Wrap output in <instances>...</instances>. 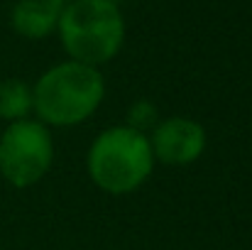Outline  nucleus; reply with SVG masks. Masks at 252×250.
<instances>
[{
    "label": "nucleus",
    "instance_id": "1",
    "mask_svg": "<svg viewBox=\"0 0 252 250\" xmlns=\"http://www.w3.org/2000/svg\"><path fill=\"white\" fill-rule=\"evenodd\" d=\"M103 74L71 59L47 69L32 88L34 115L47 128H71L88 120L103 103Z\"/></svg>",
    "mask_w": 252,
    "mask_h": 250
},
{
    "label": "nucleus",
    "instance_id": "2",
    "mask_svg": "<svg viewBox=\"0 0 252 250\" xmlns=\"http://www.w3.org/2000/svg\"><path fill=\"white\" fill-rule=\"evenodd\" d=\"M57 32L71 62L98 69L118 57L125 42V20L110 0H69L62 7Z\"/></svg>",
    "mask_w": 252,
    "mask_h": 250
},
{
    "label": "nucleus",
    "instance_id": "3",
    "mask_svg": "<svg viewBox=\"0 0 252 250\" xmlns=\"http://www.w3.org/2000/svg\"><path fill=\"white\" fill-rule=\"evenodd\" d=\"M86 169L91 181L113 196L137 191L155 169V155L147 135L115 125L103 130L88 147Z\"/></svg>",
    "mask_w": 252,
    "mask_h": 250
},
{
    "label": "nucleus",
    "instance_id": "4",
    "mask_svg": "<svg viewBox=\"0 0 252 250\" xmlns=\"http://www.w3.org/2000/svg\"><path fill=\"white\" fill-rule=\"evenodd\" d=\"M54 162V143L49 128L39 120L10 123L0 135V174L15 189L34 186Z\"/></svg>",
    "mask_w": 252,
    "mask_h": 250
},
{
    "label": "nucleus",
    "instance_id": "5",
    "mask_svg": "<svg viewBox=\"0 0 252 250\" xmlns=\"http://www.w3.org/2000/svg\"><path fill=\"white\" fill-rule=\"evenodd\" d=\"M155 162L171 167H184L196 162L203 152H206V128L191 118H181V115H171L159 120L152 133L147 135Z\"/></svg>",
    "mask_w": 252,
    "mask_h": 250
},
{
    "label": "nucleus",
    "instance_id": "6",
    "mask_svg": "<svg viewBox=\"0 0 252 250\" xmlns=\"http://www.w3.org/2000/svg\"><path fill=\"white\" fill-rule=\"evenodd\" d=\"M62 7L54 0H20L10 12V25L25 39H44L57 30Z\"/></svg>",
    "mask_w": 252,
    "mask_h": 250
},
{
    "label": "nucleus",
    "instance_id": "7",
    "mask_svg": "<svg viewBox=\"0 0 252 250\" xmlns=\"http://www.w3.org/2000/svg\"><path fill=\"white\" fill-rule=\"evenodd\" d=\"M32 110H34L32 86H27L22 79L0 81V120H7V125L17 120H27Z\"/></svg>",
    "mask_w": 252,
    "mask_h": 250
},
{
    "label": "nucleus",
    "instance_id": "8",
    "mask_svg": "<svg viewBox=\"0 0 252 250\" xmlns=\"http://www.w3.org/2000/svg\"><path fill=\"white\" fill-rule=\"evenodd\" d=\"M159 123V115H157V106H152L150 101H137L130 106L127 110V128L142 133V135H150L152 128Z\"/></svg>",
    "mask_w": 252,
    "mask_h": 250
},
{
    "label": "nucleus",
    "instance_id": "9",
    "mask_svg": "<svg viewBox=\"0 0 252 250\" xmlns=\"http://www.w3.org/2000/svg\"><path fill=\"white\" fill-rule=\"evenodd\" d=\"M54 2H62V5H64V2H69V0H54Z\"/></svg>",
    "mask_w": 252,
    "mask_h": 250
},
{
    "label": "nucleus",
    "instance_id": "10",
    "mask_svg": "<svg viewBox=\"0 0 252 250\" xmlns=\"http://www.w3.org/2000/svg\"><path fill=\"white\" fill-rule=\"evenodd\" d=\"M110 2H115V5H118V0H110Z\"/></svg>",
    "mask_w": 252,
    "mask_h": 250
}]
</instances>
